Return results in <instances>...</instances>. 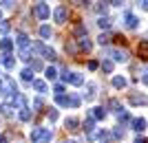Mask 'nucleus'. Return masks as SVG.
Wrapping results in <instances>:
<instances>
[{
    "mask_svg": "<svg viewBox=\"0 0 148 143\" xmlns=\"http://www.w3.org/2000/svg\"><path fill=\"white\" fill-rule=\"evenodd\" d=\"M51 130H47V128H33V132H31V143H51Z\"/></svg>",
    "mask_w": 148,
    "mask_h": 143,
    "instance_id": "1",
    "label": "nucleus"
},
{
    "mask_svg": "<svg viewBox=\"0 0 148 143\" xmlns=\"http://www.w3.org/2000/svg\"><path fill=\"white\" fill-rule=\"evenodd\" d=\"M49 7L44 5V2H38L36 7H33V16H36V18H40V20H47L49 18Z\"/></svg>",
    "mask_w": 148,
    "mask_h": 143,
    "instance_id": "2",
    "label": "nucleus"
},
{
    "mask_svg": "<svg viewBox=\"0 0 148 143\" xmlns=\"http://www.w3.org/2000/svg\"><path fill=\"white\" fill-rule=\"evenodd\" d=\"M62 79L66 81V84H73V86H82V77L77 73H69V70H64V73H62Z\"/></svg>",
    "mask_w": 148,
    "mask_h": 143,
    "instance_id": "3",
    "label": "nucleus"
},
{
    "mask_svg": "<svg viewBox=\"0 0 148 143\" xmlns=\"http://www.w3.org/2000/svg\"><path fill=\"white\" fill-rule=\"evenodd\" d=\"M53 16H56V22H60V24H62V22H66V18H69V9L60 5V7H56Z\"/></svg>",
    "mask_w": 148,
    "mask_h": 143,
    "instance_id": "4",
    "label": "nucleus"
},
{
    "mask_svg": "<svg viewBox=\"0 0 148 143\" xmlns=\"http://www.w3.org/2000/svg\"><path fill=\"white\" fill-rule=\"evenodd\" d=\"M106 53H108L115 62H128V53H126V51H111V49H108Z\"/></svg>",
    "mask_w": 148,
    "mask_h": 143,
    "instance_id": "5",
    "label": "nucleus"
},
{
    "mask_svg": "<svg viewBox=\"0 0 148 143\" xmlns=\"http://www.w3.org/2000/svg\"><path fill=\"white\" fill-rule=\"evenodd\" d=\"M137 53H139V57H142L144 62L148 60V40H142V42H139V46H137Z\"/></svg>",
    "mask_w": 148,
    "mask_h": 143,
    "instance_id": "6",
    "label": "nucleus"
},
{
    "mask_svg": "<svg viewBox=\"0 0 148 143\" xmlns=\"http://www.w3.org/2000/svg\"><path fill=\"white\" fill-rule=\"evenodd\" d=\"M130 104L133 106H142V104H148L146 95H130Z\"/></svg>",
    "mask_w": 148,
    "mask_h": 143,
    "instance_id": "7",
    "label": "nucleus"
},
{
    "mask_svg": "<svg viewBox=\"0 0 148 143\" xmlns=\"http://www.w3.org/2000/svg\"><path fill=\"white\" fill-rule=\"evenodd\" d=\"M137 22H139V20H137L135 16H133V13H126V16H124V24L128 26V29H135V26H137Z\"/></svg>",
    "mask_w": 148,
    "mask_h": 143,
    "instance_id": "8",
    "label": "nucleus"
},
{
    "mask_svg": "<svg viewBox=\"0 0 148 143\" xmlns=\"http://www.w3.org/2000/svg\"><path fill=\"white\" fill-rule=\"evenodd\" d=\"M133 128H135L137 132H144V130H146V119H142V117L133 119Z\"/></svg>",
    "mask_w": 148,
    "mask_h": 143,
    "instance_id": "9",
    "label": "nucleus"
},
{
    "mask_svg": "<svg viewBox=\"0 0 148 143\" xmlns=\"http://www.w3.org/2000/svg\"><path fill=\"white\" fill-rule=\"evenodd\" d=\"M95 90H97V86H95V84H88V86H86V101H93V99H95V95H97Z\"/></svg>",
    "mask_w": 148,
    "mask_h": 143,
    "instance_id": "10",
    "label": "nucleus"
},
{
    "mask_svg": "<svg viewBox=\"0 0 148 143\" xmlns=\"http://www.w3.org/2000/svg\"><path fill=\"white\" fill-rule=\"evenodd\" d=\"M64 125H66V130H77V125H80V121L75 117H69L66 121H64Z\"/></svg>",
    "mask_w": 148,
    "mask_h": 143,
    "instance_id": "11",
    "label": "nucleus"
},
{
    "mask_svg": "<svg viewBox=\"0 0 148 143\" xmlns=\"http://www.w3.org/2000/svg\"><path fill=\"white\" fill-rule=\"evenodd\" d=\"M16 37H18V46L20 49H29V37H27L25 33H18Z\"/></svg>",
    "mask_w": 148,
    "mask_h": 143,
    "instance_id": "12",
    "label": "nucleus"
},
{
    "mask_svg": "<svg viewBox=\"0 0 148 143\" xmlns=\"http://www.w3.org/2000/svg\"><path fill=\"white\" fill-rule=\"evenodd\" d=\"M93 119H104L106 117V108H93Z\"/></svg>",
    "mask_w": 148,
    "mask_h": 143,
    "instance_id": "13",
    "label": "nucleus"
},
{
    "mask_svg": "<svg viewBox=\"0 0 148 143\" xmlns=\"http://www.w3.org/2000/svg\"><path fill=\"white\" fill-rule=\"evenodd\" d=\"M33 88H36L38 93H47V84L40 81V79H33Z\"/></svg>",
    "mask_w": 148,
    "mask_h": 143,
    "instance_id": "14",
    "label": "nucleus"
},
{
    "mask_svg": "<svg viewBox=\"0 0 148 143\" xmlns=\"http://www.w3.org/2000/svg\"><path fill=\"white\" fill-rule=\"evenodd\" d=\"M11 49H13V42H11V40H2V42H0V51H5V53H9Z\"/></svg>",
    "mask_w": 148,
    "mask_h": 143,
    "instance_id": "15",
    "label": "nucleus"
},
{
    "mask_svg": "<svg viewBox=\"0 0 148 143\" xmlns=\"http://www.w3.org/2000/svg\"><path fill=\"white\" fill-rule=\"evenodd\" d=\"M113 86H115V88H124V86H126V79L119 77V75H115V77H113Z\"/></svg>",
    "mask_w": 148,
    "mask_h": 143,
    "instance_id": "16",
    "label": "nucleus"
},
{
    "mask_svg": "<svg viewBox=\"0 0 148 143\" xmlns=\"http://www.w3.org/2000/svg\"><path fill=\"white\" fill-rule=\"evenodd\" d=\"M80 49L82 51H91L93 49V42H91V40H86V37H82V40H80Z\"/></svg>",
    "mask_w": 148,
    "mask_h": 143,
    "instance_id": "17",
    "label": "nucleus"
},
{
    "mask_svg": "<svg viewBox=\"0 0 148 143\" xmlns=\"http://www.w3.org/2000/svg\"><path fill=\"white\" fill-rule=\"evenodd\" d=\"M22 79H25V81H33V70L25 68V70H22Z\"/></svg>",
    "mask_w": 148,
    "mask_h": 143,
    "instance_id": "18",
    "label": "nucleus"
},
{
    "mask_svg": "<svg viewBox=\"0 0 148 143\" xmlns=\"http://www.w3.org/2000/svg\"><path fill=\"white\" fill-rule=\"evenodd\" d=\"M97 24L102 26V29H111V18H99Z\"/></svg>",
    "mask_w": 148,
    "mask_h": 143,
    "instance_id": "19",
    "label": "nucleus"
},
{
    "mask_svg": "<svg viewBox=\"0 0 148 143\" xmlns=\"http://www.w3.org/2000/svg\"><path fill=\"white\" fill-rule=\"evenodd\" d=\"M2 64H5L7 68H13V66H16V62H13V57H11V55H5V60H2Z\"/></svg>",
    "mask_w": 148,
    "mask_h": 143,
    "instance_id": "20",
    "label": "nucleus"
},
{
    "mask_svg": "<svg viewBox=\"0 0 148 143\" xmlns=\"http://www.w3.org/2000/svg\"><path fill=\"white\" fill-rule=\"evenodd\" d=\"M20 119H22V121H29L31 119V110L29 108H22V110H20Z\"/></svg>",
    "mask_w": 148,
    "mask_h": 143,
    "instance_id": "21",
    "label": "nucleus"
},
{
    "mask_svg": "<svg viewBox=\"0 0 148 143\" xmlns=\"http://www.w3.org/2000/svg\"><path fill=\"white\" fill-rule=\"evenodd\" d=\"M93 125H95V119L88 117L86 121H84V128H86V132H93Z\"/></svg>",
    "mask_w": 148,
    "mask_h": 143,
    "instance_id": "22",
    "label": "nucleus"
},
{
    "mask_svg": "<svg viewBox=\"0 0 148 143\" xmlns=\"http://www.w3.org/2000/svg\"><path fill=\"white\" fill-rule=\"evenodd\" d=\"M108 108H111V110H122V104H119L117 99H111L108 101Z\"/></svg>",
    "mask_w": 148,
    "mask_h": 143,
    "instance_id": "23",
    "label": "nucleus"
},
{
    "mask_svg": "<svg viewBox=\"0 0 148 143\" xmlns=\"http://www.w3.org/2000/svg\"><path fill=\"white\" fill-rule=\"evenodd\" d=\"M102 70H104V73H111V70H113V62H111V60L102 62Z\"/></svg>",
    "mask_w": 148,
    "mask_h": 143,
    "instance_id": "24",
    "label": "nucleus"
},
{
    "mask_svg": "<svg viewBox=\"0 0 148 143\" xmlns=\"http://www.w3.org/2000/svg\"><path fill=\"white\" fill-rule=\"evenodd\" d=\"M106 9H108V2H106V0H102V2H99L97 7H95V11L97 13H102V11H106Z\"/></svg>",
    "mask_w": 148,
    "mask_h": 143,
    "instance_id": "25",
    "label": "nucleus"
},
{
    "mask_svg": "<svg viewBox=\"0 0 148 143\" xmlns=\"http://www.w3.org/2000/svg\"><path fill=\"white\" fill-rule=\"evenodd\" d=\"M66 53H71V55H75V53H77V46H75L73 42H66Z\"/></svg>",
    "mask_w": 148,
    "mask_h": 143,
    "instance_id": "26",
    "label": "nucleus"
},
{
    "mask_svg": "<svg viewBox=\"0 0 148 143\" xmlns=\"http://www.w3.org/2000/svg\"><path fill=\"white\" fill-rule=\"evenodd\" d=\"M75 35H84V37H86V29H84V26H82V24H77V26H75Z\"/></svg>",
    "mask_w": 148,
    "mask_h": 143,
    "instance_id": "27",
    "label": "nucleus"
},
{
    "mask_svg": "<svg viewBox=\"0 0 148 143\" xmlns=\"http://www.w3.org/2000/svg\"><path fill=\"white\" fill-rule=\"evenodd\" d=\"M40 35L42 37H51V26H42V29H40Z\"/></svg>",
    "mask_w": 148,
    "mask_h": 143,
    "instance_id": "28",
    "label": "nucleus"
},
{
    "mask_svg": "<svg viewBox=\"0 0 148 143\" xmlns=\"http://www.w3.org/2000/svg\"><path fill=\"white\" fill-rule=\"evenodd\" d=\"M56 77H58L56 68H47V79H56Z\"/></svg>",
    "mask_w": 148,
    "mask_h": 143,
    "instance_id": "29",
    "label": "nucleus"
},
{
    "mask_svg": "<svg viewBox=\"0 0 148 143\" xmlns=\"http://www.w3.org/2000/svg\"><path fill=\"white\" fill-rule=\"evenodd\" d=\"M108 42H111V35H104V33H102V35H99V44L104 46V44H108Z\"/></svg>",
    "mask_w": 148,
    "mask_h": 143,
    "instance_id": "30",
    "label": "nucleus"
},
{
    "mask_svg": "<svg viewBox=\"0 0 148 143\" xmlns=\"http://www.w3.org/2000/svg\"><path fill=\"white\" fill-rule=\"evenodd\" d=\"M9 29H11V24H9V22H0V33H7Z\"/></svg>",
    "mask_w": 148,
    "mask_h": 143,
    "instance_id": "31",
    "label": "nucleus"
},
{
    "mask_svg": "<svg viewBox=\"0 0 148 143\" xmlns=\"http://www.w3.org/2000/svg\"><path fill=\"white\" fill-rule=\"evenodd\" d=\"M128 112H119V123H126V121H128Z\"/></svg>",
    "mask_w": 148,
    "mask_h": 143,
    "instance_id": "32",
    "label": "nucleus"
},
{
    "mask_svg": "<svg viewBox=\"0 0 148 143\" xmlns=\"http://www.w3.org/2000/svg\"><path fill=\"white\" fill-rule=\"evenodd\" d=\"M142 81L148 86V68H144V70H142Z\"/></svg>",
    "mask_w": 148,
    "mask_h": 143,
    "instance_id": "33",
    "label": "nucleus"
},
{
    "mask_svg": "<svg viewBox=\"0 0 148 143\" xmlns=\"http://www.w3.org/2000/svg\"><path fill=\"white\" fill-rule=\"evenodd\" d=\"M137 5L142 7L144 11H148V0H137Z\"/></svg>",
    "mask_w": 148,
    "mask_h": 143,
    "instance_id": "34",
    "label": "nucleus"
},
{
    "mask_svg": "<svg viewBox=\"0 0 148 143\" xmlns=\"http://www.w3.org/2000/svg\"><path fill=\"white\" fill-rule=\"evenodd\" d=\"M47 117H49L51 121H58V110H51L49 115H47Z\"/></svg>",
    "mask_w": 148,
    "mask_h": 143,
    "instance_id": "35",
    "label": "nucleus"
},
{
    "mask_svg": "<svg viewBox=\"0 0 148 143\" xmlns=\"http://www.w3.org/2000/svg\"><path fill=\"white\" fill-rule=\"evenodd\" d=\"M115 139H124V130L122 128H115Z\"/></svg>",
    "mask_w": 148,
    "mask_h": 143,
    "instance_id": "36",
    "label": "nucleus"
},
{
    "mask_svg": "<svg viewBox=\"0 0 148 143\" xmlns=\"http://www.w3.org/2000/svg\"><path fill=\"white\" fill-rule=\"evenodd\" d=\"M42 68V62H40V60H36V62H33V70H40Z\"/></svg>",
    "mask_w": 148,
    "mask_h": 143,
    "instance_id": "37",
    "label": "nucleus"
},
{
    "mask_svg": "<svg viewBox=\"0 0 148 143\" xmlns=\"http://www.w3.org/2000/svg\"><path fill=\"white\" fill-rule=\"evenodd\" d=\"M88 68L95 70V68H97V62H93V60H91V62H88Z\"/></svg>",
    "mask_w": 148,
    "mask_h": 143,
    "instance_id": "38",
    "label": "nucleus"
},
{
    "mask_svg": "<svg viewBox=\"0 0 148 143\" xmlns=\"http://www.w3.org/2000/svg\"><path fill=\"white\" fill-rule=\"evenodd\" d=\"M111 2H113L115 7H122V5H124V0H111Z\"/></svg>",
    "mask_w": 148,
    "mask_h": 143,
    "instance_id": "39",
    "label": "nucleus"
},
{
    "mask_svg": "<svg viewBox=\"0 0 148 143\" xmlns=\"http://www.w3.org/2000/svg\"><path fill=\"white\" fill-rule=\"evenodd\" d=\"M2 5L5 7H13V0H2Z\"/></svg>",
    "mask_w": 148,
    "mask_h": 143,
    "instance_id": "40",
    "label": "nucleus"
},
{
    "mask_svg": "<svg viewBox=\"0 0 148 143\" xmlns=\"http://www.w3.org/2000/svg\"><path fill=\"white\" fill-rule=\"evenodd\" d=\"M135 143H148V141H146L144 137H137V139H135Z\"/></svg>",
    "mask_w": 148,
    "mask_h": 143,
    "instance_id": "41",
    "label": "nucleus"
},
{
    "mask_svg": "<svg viewBox=\"0 0 148 143\" xmlns=\"http://www.w3.org/2000/svg\"><path fill=\"white\" fill-rule=\"evenodd\" d=\"M0 143H7V139H5V137H2V134H0Z\"/></svg>",
    "mask_w": 148,
    "mask_h": 143,
    "instance_id": "42",
    "label": "nucleus"
},
{
    "mask_svg": "<svg viewBox=\"0 0 148 143\" xmlns=\"http://www.w3.org/2000/svg\"><path fill=\"white\" fill-rule=\"evenodd\" d=\"M64 143H75V141H64Z\"/></svg>",
    "mask_w": 148,
    "mask_h": 143,
    "instance_id": "43",
    "label": "nucleus"
}]
</instances>
